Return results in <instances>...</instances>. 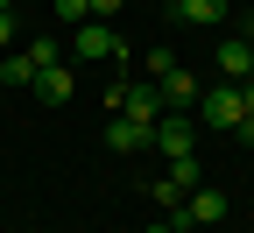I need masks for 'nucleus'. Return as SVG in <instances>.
Listing matches in <instances>:
<instances>
[{
  "mask_svg": "<svg viewBox=\"0 0 254 233\" xmlns=\"http://www.w3.org/2000/svg\"><path fill=\"white\" fill-rule=\"evenodd\" d=\"M190 113H198V127H226V135H233V127H240V85L233 78H219V85H205L198 92V106H190Z\"/></svg>",
  "mask_w": 254,
  "mask_h": 233,
  "instance_id": "obj_1",
  "label": "nucleus"
},
{
  "mask_svg": "<svg viewBox=\"0 0 254 233\" xmlns=\"http://www.w3.org/2000/svg\"><path fill=\"white\" fill-rule=\"evenodd\" d=\"M106 106L113 113H134V120H163L170 106H163V85H155V78H141V85H106Z\"/></svg>",
  "mask_w": 254,
  "mask_h": 233,
  "instance_id": "obj_2",
  "label": "nucleus"
},
{
  "mask_svg": "<svg viewBox=\"0 0 254 233\" xmlns=\"http://www.w3.org/2000/svg\"><path fill=\"white\" fill-rule=\"evenodd\" d=\"M163 162H184V155H198V113H163L155 120V142H148Z\"/></svg>",
  "mask_w": 254,
  "mask_h": 233,
  "instance_id": "obj_3",
  "label": "nucleus"
},
{
  "mask_svg": "<svg viewBox=\"0 0 254 233\" xmlns=\"http://www.w3.org/2000/svg\"><path fill=\"white\" fill-rule=\"evenodd\" d=\"M71 57H127V43L113 36V21H78L71 28Z\"/></svg>",
  "mask_w": 254,
  "mask_h": 233,
  "instance_id": "obj_4",
  "label": "nucleus"
},
{
  "mask_svg": "<svg viewBox=\"0 0 254 233\" xmlns=\"http://www.w3.org/2000/svg\"><path fill=\"white\" fill-rule=\"evenodd\" d=\"M148 142H155L148 120H134V113H113V120H106V149H113V155H141Z\"/></svg>",
  "mask_w": 254,
  "mask_h": 233,
  "instance_id": "obj_5",
  "label": "nucleus"
},
{
  "mask_svg": "<svg viewBox=\"0 0 254 233\" xmlns=\"http://www.w3.org/2000/svg\"><path fill=\"white\" fill-rule=\"evenodd\" d=\"M184 219H190V226H226V191L198 184V191L184 198Z\"/></svg>",
  "mask_w": 254,
  "mask_h": 233,
  "instance_id": "obj_6",
  "label": "nucleus"
},
{
  "mask_svg": "<svg viewBox=\"0 0 254 233\" xmlns=\"http://www.w3.org/2000/svg\"><path fill=\"white\" fill-rule=\"evenodd\" d=\"M155 85H163V106H170V113H190V106H198V92H205L198 78L184 71V64H177V71H163Z\"/></svg>",
  "mask_w": 254,
  "mask_h": 233,
  "instance_id": "obj_7",
  "label": "nucleus"
},
{
  "mask_svg": "<svg viewBox=\"0 0 254 233\" xmlns=\"http://www.w3.org/2000/svg\"><path fill=\"white\" fill-rule=\"evenodd\" d=\"M212 57H219V78H233V85H240V78H254V43H247V36H226Z\"/></svg>",
  "mask_w": 254,
  "mask_h": 233,
  "instance_id": "obj_8",
  "label": "nucleus"
},
{
  "mask_svg": "<svg viewBox=\"0 0 254 233\" xmlns=\"http://www.w3.org/2000/svg\"><path fill=\"white\" fill-rule=\"evenodd\" d=\"M170 21H190V28H219V21H226V0H170Z\"/></svg>",
  "mask_w": 254,
  "mask_h": 233,
  "instance_id": "obj_9",
  "label": "nucleus"
},
{
  "mask_svg": "<svg viewBox=\"0 0 254 233\" xmlns=\"http://www.w3.org/2000/svg\"><path fill=\"white\" fill-rule=\"evenodd\" d=\"M28 92H36V99H43V106H64V99H71V92H78V78H71V64H50V71H43L36 85H28Z\"/></svg>",
  "mask_w": 254,
  "mask_h": 233,
  "instance_id": "obj_10",
  "label": "nucleus"
},
{
  "mask_svg": "<svg viewBox=\"0 0 254 233\" xmlns=\"http://www.w3.org/2000/svg\"><path fill=\"white\" fill-rule=\"evenodd\" d=\"M36 78H43V64L28 57V50L21 57H0V85H36Z\"/></svg>",
  "mask_w": 254,
  "mask_h": 233,
  "instance_id": "obj_11",
  "label": "nucleus"
},
{
  "mask_svg": "<svg viewBox=\"0 0 254 233\" xmlns=\"http://www.w3.org/2000/svg\"><path fill=\"white\" fill-rule=\"evenodd\" d=\"M148 198H155L163 212H177V205H184V184H177V177H155V184H148Z\"/></svg>",
  "mask_w": 254,
  "mask_h": 233,
  "instance_id": "obj_12",
  "label": "nucleus"
},
{
  "mask_svg": "<svg viewBox=\"0 0 254 233\" xmlns=\"http://www.w3.org/2000/svg\"><path fill=\"white\" fill-rule=\"evenodd\" d=\"M57 21H64V28H78V21H92V0H57Z\"/></svg>",
  "mask_w": 254,
  "mask_h": 233,
  "instance_id": "obj_13",
  "label": "nucleus"
},
{
  "mask_svg": "<svg viewBox=\"0 0 254 233\" xmlns=\"http://www.w3.org/2000/svg\"><path fill=\"white\" fill-rule=\"evenodd\" d=\"M28 57H36L43 71H50V64H64V50H57V36H36V43H28Z\"/></svg>",
  "mask_w": 254,
  "mask_h": 233,
  "instance_id": "obj_14",
  "label": "nucleus"
},
{
  "mask_svg": "<svg viewBox=\"0 0 254 233\" xmlns=\"http://www.w3.org/2000/svg\"><path fill=\"white\" fill-rule=\"evenodd\" d=\"M120 7H127V0H92V21H113Z\"/></svg>",
  "mask_w": 254,
  "mask_h": 233,
  "instance_id": "obj_15",
  "label": "nucleus"
},
{
  "mask_svg": "<svg viewBox=\"0 0 254 233\" xmlns=\"http://www.w3.org/2000/svg\"><path fill=\"white\" fill-rule=\"evenodd\" d=\"M14 43V7H0V50Z\"/></svg>",
  "mask_w": 254,
  "mask_h": 233,
  "instance_id": "obj_16",
  "label": "nucleus"
},
{
  "mask_svg": "<svg viewBox=\"0 0 254 233\" xmlns=\"http://www.w3.org/2000/svg\"><path fill=\"white\" fill-rule=\"evenodd\" d=\"M240 106H247V113H254V78H240Z\"/></svg>",
  "mask_w": 254,
  "mask_h": 233,
  "instance_id": "obj_17",
  "label": "nucleus"
},
{
  "mask_svg": "<svg viewBox=\"0 0 254 233\" xmlns=\"http://www.w3.org/2000/svg\"><path fill=\"white\" fill-rule=\"evenodd\" d=\"M141 233H177V219H170V212H163V226H141Z\"/></svg>",
  "mask_w": 254,
  "mask_h": 233,
  "instance_id": "obj_18",
  "label": "nucleus"
},
{
  "mask_svg": "<svg viewBox=\"0 0 254 233\" xmlns=\"http://www.w3.org/2000/svg\"><path fill=\"white\" fill-rule=\"evenodd\" d=\"M240 36H247V43H254V14H247V21H240Z\"/></svg>",
  "mask_w": 254,
  "mask_h": 233,
  "instance_id": "obj_19",
  "label": "nucleus"
},
{
  "mask_svg": "<svg viewBox=\"0 0 254 233\" xmlns=\"http://www.w3.org/2000/svg\"><path fill=\"white\" fill-rule=\"evenodd\" d=\"M0 7H14V0H0Z\"/></svg>",
  "mask_w": 254,
  "mask_h": 233,
  "instance_id": "obj_20",
  "label": "nucleus"
},
{
  "mask_svg": "<svg viewBox=\"0 0 254 233\" xmlns=\"http://www.w3.org/2000/svg\"><path fill=\"white\" fill-rule=\"evenodd\" d=\"M226 233H233V226H226Z\"/></svg>",
  "mask_w": 254,
  "mask_h": 233,
  "instance_id": "obj_21",
  "label": "nucleus"
}]
</instances>
